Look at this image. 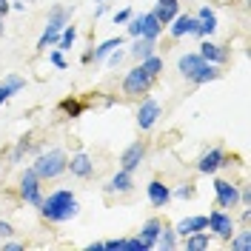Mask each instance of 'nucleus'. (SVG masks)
Instances as JSON below:
<instances>
[{"mask_svg":"<svg viewBox=\"0 0 251 251\" xmlns=\"http://www.w3.org/2000/svg\"><path fill=\"white\" fill-rule=\"evenodd\" d=\"M160 228H163V223L157 217H151V220H146V226L140 228V237L149 243V249H157V237H160Z\"/></svg>","mask_w":251,"mask_h":251,"instance_id":"20","label":"nucleus"},{"mask_svg":"<svg viewBox=\"0 0 251 251\" xmlns=\"http://www.w3.org/2000/svg\"><path fill=\"white\" fill-rule=\"evenodd\" d=\"M63 26H69V9H63V6H54L51 9V15L46 20V31H54V34H60Z\"/></svg>","mask_w":251,"mask_h":251,"instance_id":"18","label":"nucleus"},{"mask_svg":"<svg viewBox=\"0 0 251 251\" xmlns=\"http://www.w3.org/2000/svg\"><path fill=\"white\" fill-rule=\"evenodd\" d=\"M205 220H208V228H211L220 240H231V237H234V220H231V214H228L226 208H214Z\"/></svg>","mask_w":251,"mask_h":251,"instance_id":"4","label":"nucleus"},{"mask_svg":"<svg viewBox=\"0 0 251 251\" xmlns=\"http://www.w3.org/2000/svg\"><path fill=\"white\" fill-rule=\"evenodd\" d=\"M0 34H3V15H0Z\"/></svg>","mask_w":251,"mask_h":251,"instance_id":"44","label":"nucleus"},{"mask_svg":"<svg viewBox=\"0 0 251 251\" xmlns=\"http://www.w3.org/2000/svg\"><path fill=\"white\" fill-rule=\"evenodd\" d=\"M128 34H131V37H140L143 34V15L140 17H128Z\"/></svg>","mask_w":251,"mask_h":251,"instance_id":"33","label":"nucleus"},{"mask_svg":"<svg viewBox=\"0 0 251 251\" xmlns=\"http://www.w3.org/2000/svg\"><path fill=\"white\" fill-rule=\"evenodd\" d=\"M120 46H123V37H109V40H103V43L92 51V60H103V57H109L111 51L120 49Z\"/></svg>","mask_w":251,"mask_h":251,"instance_id":"23","label":"nucleus"},{"mask_svg":"<svg viewBox=\"0 0 251 251\" xmlns=\"http://www.w3.org/2000/svg\"><path fill=\"white\" fill-rule=\"evenodd\" d=\"M9 97H12V89H9L6 83H0V106H3V103H6Z\"/></svg>","mask_w":251,"mask_h":251,"instance_id":"36","label":"nucleus"},{"mask_svg":"<svg viewBox=\"0 0 251 251\" xmlns=\"http://www.w3.org/2000/svg\"><path fill=\"white\" fill-rule=\"evenodd\" d=\"M3 83H6V86L12 89V94H17V92H23V89H26V80L17 77V75H9V77L3 80Z\"/></svg>","mask_w":251,"mask_h":251,"instance_id":"32","label":"nucleus"},{"mask_svg":"<svg viewBox=\"0 0 251 251\" xmlns=\"http://www.w3.org/2000/svg\"><path fill=\"white\" fill-rule=\"evenodd\" d=\"M60 109L66 111L69 117H80V114H83V106H80L77 100H63V103H60Z\"/></svg>","mask_w":251,"mask_h":251,"instance_id":"31","label":"nucleus"},{"mask_svg":"<svg viewBox=\"0 0 251 251\" xmlns=\"http://www.w3.org/2000/svg\"><path fill=\"white\" fill-rule=\"evenodd\" d=\"M163 31V23L154 17V12H149V15H143V34L140 37H151V40H157V34Z\"/></svg>","mask_w":251,"mask_h":251,"instance_id":"24","label":"nucleus"},{"mask_svg":"<svg viewBox=\"0 0 251 251\" xmlns=\"http://www.w3.org/2000/svg\"><path fill=\"white\" fill-rule=\"evenodd\" d=\"M151 86H154V77H149L143 66H134V69L123 77V94L126 97H140V94H146Z\"/></svg>","mask_w":251,"mask_h":251,"instance_id":"3","label":"nucleus"},{"mask_svg":"<svg viewBox=\"0 0 251 251\" xmlns=\"http://www.w3.org/2000/svg\"><path fill=\"white\" fill-rule=\"evenodd\" d=\"M120 60H123V51H117V49H114V51H111V57H109V66H117Z\"/></svg>","mask_w":251,"mask_h":251,"instance_id":"38","label":"nucleus"},{"mask_svg":"<svg viewBox=\"0 0 251 251\" xmlns=\"http://www.w3.org/2000/svg\"><path fill=\"white\" fill-rule=\"evenodd\" d=\"M49 60L54 63V66H57V69H66V60H63V51H60V49H54V51H51V54H49Z\"/></svg>","mask_w":251,"mask_h":251,"instance_id":"35","label":"nucleus"},{"mask_svg":"<svg viewBox=\"0 0 251 251\" xmlns=\"http://www.w3.org/2000/svg\"><path fill=\"white\" fill-rule=\"evenodd\" d=\"M228 243H231V249H234V251H251V228L240 231V234L231 237Z\"/></svg>","mask_w":251,"mask_h":251,"instance_id":"29","label":"nucleus"},{"mask_svg":"<svg viewBox=\"0 0 251 251\" xmlns=\"http://www.w3.org/2000/svg\"><path fill=\"white\" fill-rule=\"evenodd\" d=\"M128 17H131V9H120V12L114 15V23H126Z\"/></svg>","mask_w":251,"mask_h":251,"instance_id":"37","label":"nucleus"},{"mask_svg":"<svg viewBox=\"0 0 251 251\" xmlns=\"http://www.w3.org/2000/svg\"><path fill=\"white\" fill-rule=\"evenodd\" d=\"M157 120H160V103H157L154 97H146L140 103V111H137V126H140V131H149Z\"/></svg>","mask_w":251,"mask_h":251,"instance_id":"6","label":"nucleus"},{"mask_svg":"<svg viewBox=\"0 0 251 251\" xmlns=\"http://www.w3.org/2000/svg\"><path fill=\"white\" fill-rule=\"evenodd\" d=\"M203 63L205 60L200 57V54H194V51H191V54H183V57L177 60V69H180V75H183V77L194 80V77H197V72L203 69Z\"/></svg>","mask_w":251,"mask_h":251,"instance_id":"13","label":"nucleus"},{"mask_svg":"<svg viewBox=\"0 0 251 251\" xmlns=\"http://www.w3.org/2000/svg\"><path fill=\"white\" fill-rule=\"evenodd\" d=\"M77 40V29L75 26H63V31H60V37H57V49L60 51H66V49H72V43Z\"/></svg>","mask_w":251,"mask_h":251,"instance_id":"27","label":"nucleus"},{"mask_svg":"<svg viewBox=\"0 0 251 251\" xmlns=\"http://www.w3.org/2000/svg\"><path fill=\"white\" fill-rule=\"evenodd\" d=\"M66 163H69V157L63 149H51V151H43V154L34 160V174L40 177V180H54V177H60L66 172Z\"/></svg>","mask_w":251,"mask_h":251,"instance_id":"2","label":"nucleus"},{"mask_svg":"<svg viewBox=\"0 0 251 251\" xmlns=\"http://www.w3.org/2000/svg\"><path fill=\"white\" fill-rule=\"evenodd\" d=\"M140 66L146 69V75H149V77H154V80H157V75L163 72V60H160L157 54H149L146 60H140Z\"/></svg>","mask_w":251,"mask_h":251,"instance_id":"28","label":"nucleus"},{"mask_svg":"<svg viewBox=\"0 0 251 251\" xmlns=\"http://www.w3.org/2000/svg\"><path fill=\"white\" fill-rule=\"evenodd\" d=\"M203 228H208V220H205L203 214H197V217H186V220H180V223L174 226L177 237H188V234H194V231H203Z\"/></svg>","mask_w":251,"mask_h":251,"instance_id":"16","label":"nucleus"},{"mask_svg":"<svg viewBox=\"0 0 251 251\" xmlns=\"http://www.w3.org/2000/svg\"><path fill=\"white\" fill-rule=\"evenodd\" d=\"M240 200H243V205L251 203V191H249V188H243V191H240Z\"/></svg>","mask_w":251,"mask_h":251,"instance_id":"41","label":"nucleus"},{"mask_svg":"<svg viewBox=\"0 0 251 251\" xmlns=\"http://www.w3.org/2000/svg\"><path fill=\"white\" fill-rule=\"evenodd\" d=\"M31 149V140L29 137H20L17 140V146H15V151H12V163H20L23 157H26V151Z\"/></svg>","mask_w":251,"mask_h":251,"instance_id":"30","label":"nucleus"},{"mask_svg":"<svg viewBox=\"0 0 251 251\" xmlns=\"http://www.w3.org/2000/svg\"><path fill=\"white\" fill-rule=\"evenodd\" d=\"M131 188H134V180H131V172H123V169H120V172L114 174V177H111L109 180V186H106V191H131Z\"/></svg>","mask_w":251,"mask_h":251,"instance_id":"19","label":"nucleus"},{"mask_svg":"<svg viewBox=\"0 0 251 251\" xmlns=\"http://www.w3.org/2000/svg\"><path fill=\"white\" fill-rule=\"evenodd\" d=\"M66 169L75 174V177H83V180H86V177H92L94 163H92V157H89V154H83V151H80V154H75L69 163H66Z\"/></svg>","mask_w":251,"mask_h":251,"instance_id":"11","label":"nucleus"},{"mask_svg":"<svg viewBox=\"0 0 251 251\" xmlns=\"http://www.w3.org/2000/svg\"><path fill=\"white\" fill-rule=\"evenodd\" d=\"M154 49H157V40H151V37H137L134 46H131V54L137 60H146L149 54H154Z\"/></svg>","mask_w":251,"mask_h":251,"instance_id":"22","label":"nucleus"},{"mask_svg":"<svg viewBox=\"0 0 251 251\" xmlns=\"http://www.w3.org/2000/svg\"><path fill=\"white\" fill-rule=\"evenodd\" d=\"M89 251H103V243H89Z\"/></svg>","mask_w":251,"mask_h":251,"instance_id":"43","label":"nucleus"},{"mask_svg":"<svg viewBox=\"0 0 251 251\" xmlns=\"http://www.w3.org/2000/svg\"><path fill=\"white\" fill-rule=\"evenodd\" d=\"M29 3H31V0H29Z\"/></svg>","mask_w":251,"mask_h":251,"instance_id":"46","label":"nucleus"},{"mask_svg":"<svg viewBox=\"0 0 251 251\" xmlns=\"http://www.w3.org/2000/svg\"><path fill=\"white\" fill-rule=\"evenodd\" d=\"M9 9H12V3H9V0H0V15H6Z\"/></svg>","mask_w":251,"mask_h":251,"instance_id":"42","label":"nucleus"},{"mask_svg":"<svg viewBox=\"0 0 251 251\" xmlns=\"http://www.w3.org/2000/svg\"><path fill=\"white\" fill-rule=\"evenodd\" d=\"M3 251H23V243H6Z\"/></svg>","mask_w":251,"mask_h":251,"instance_id":"40","label":"nucleus"},{"mask_svg":"<svg viewBox=\"0 0 251 251\" xmlns=\"http://www.w3.org/2000/svg\"><path fill=\"white\" fill-rule=\"evenodd\" d=\"M157 246H160L163 251L177 249V231L169 228V226H163V228H160V237H157Z\"/></svg>","mask_w":251,"mask_h":251,"instance_id":"25","label":"nucleus"},{"mask_svg":"<svg viewBox=\"0 0 251 251\" xmlns=\"http://www.w3.org/2000/svg\"><path fill=\"white\" fill-rule=\"evenodd\" d=\"M143 157H146V146H143V143H131V146L126 149L123 154H120L123 172H134V169H137V166L143 163Z\"/></svg>","mask_w":251,"mask_h":251,"instance_id":"9","label":"nucleus"},{"mask_svg":"<svg viewBox=\"0 0 251 251\" xmlns=\"http://www.w3.org/2000/svg\"><path fill=\"white\" fill-rule=\"evenodd\" d=\"M223 166H228V157H226L223 149H208V151L200 157V163H197V169L203 174H214V172H220Z\"/></svg>","mask_w":251,"mask_h":251,"instance_id":"7","label":"nucleus"},{"mask_svg":"<svg viewBox=\"0 0 251 251\" xmlns=\"http://www.w3.org/2000/svg\"><path fill=\"white\" fill-rule=\"evenodd\" d=\"M9 234H12V226L6 220H0V237H9Z\"/></svg>","mask_w":251,"mask_h":251,"instance_id":"39","label":"nucleus"},{"mask_svg":"<svg viewBox=\"0 0 251 251\" xmlns=\"http://www.w3.org/2000/svg\"><path fill=\"white\" fill-rule=\"evenodd\" d=\"M80 205H77V197L69 191V188H57V191H51L49 197H43V203H40V214L51 223H66V220L77 217Z\"/></svg>","mask_w":251,"mask_h":251,"instance_id":"1","label":"nucleus"},{"mask_svg":"<svg viewBox=\"0 0 251 251\" xmlns=\"http://www.w3.org/2000/svg\"><path fill=\"white\" fill-rule=\"evenodd\" d=\"M20 197H23L29 205H34V208H40V203H43V194H40V177L34 174V169H29V172L23 174V180H20Z\"/></svg>","mask_w":251,"mask_h":251,"instance_id":"5","label":"nucleus"},{"mask_svg":"<svg viewBox=\"0 0 251 251\" xmlns=\"http://www.w3.org/2000/svg\"><path fill=\"white\" fill-rule=\"evenodd\" d=\"M169 31H172V37H186V34H194V31H197V17H191V15H177V17L172 20Z\"/></svg>","mask_w":251,"mask_h":251,"instance_id":"14","label":"nucleus"},{"mask_svg":"<svg viewBox=\"0 0 251 251\" xmlns=\"http://www.w3.org/2000/svg\"><path fill=\"white\" fill-rule=\"evenodd\" d=\"M94 3H103V0H94Z\"/></svg>","mask_w":251,"mask_h":251,"instance_id":"45","label":"nucleus"},{"mask_svg":"<svg viewBox=\"0 0 251 251\" xmlns=\"http://www.w3.org/2000/svg\"><path fill=\"white\" fill-rule=\"evenodd\" d=\"M214 191H217V205L220 208H234L240 203V191L231 186L228 180H214Z\"/></svg>","mask_w":251,"mask_h":251,"instance_id":"8","label":"nucleus"},{"mask_svg":"<svg viewBox=\"0 0 251 251\" xmlns=\"http://www.w3.org/2000/svg\"><path fill=\"white\" fill-rule=\"evenodd\" d=\"M197 54H200V57H203L205 63H214V66H217V63H226V60H228L226 49L217 46V43H211L208 37L203 40V46H200V51H197Z\"/></svg>","mask_w":251,"mask_h":251,"instance_id":"17","label":"nucleus"},{"mask_svg":"<svg viewBox=\"0 0 251 251\" xmlns=\"http://www.w3.org/2000/svg\"><path fill=\"white\" fill-rule=\"evenodd\" d=\"M174 197H180V200H191V197H194V186H191V183L180 186L177 191H174Z\"/></svg>","mask_w":251,"mask_h":251,"instance_id":"34","label":"nucleus"},{"mask_svg":"<svg viewBox=\"0 0 251 251\" xmlns=\"http://www.w3.org/2000/svg\"><path fill=\"white\" fill-rule=\"evenodd\" d=\"M214 31H217V15H214L208 6H203L200 15H197V31H194V34H197V37H211Z\"/></svg>","mask_w":251,"mask_h":251,"instance_id":"10","label":"nucleus"},{"mask_svg":"<svg viewBox=\"0 0 251 251\" xmlns=\"http://www.w3.org/2000/svg\"><path fill=\"white\" fill-rule=\"evenodd\" d=\"M186 240V251H205L208 246H211V237H208V231H194V234L183 237Z\"/></svg>","mask_w":251,"mask_h":251,"instance_id":"21","label":"nucleus"},{"mask_svg":"<svg viewBox=\"0 0 251 251\" xmlns=\"http://www.w3.org/2000/svg\"><path fill=\"white\" fill-rule=\"evenodd\" d=\"M177 15H180V0H157L154 17L163 23V26H169Z\"/></svg>","mask_w":251,"mask_h":251,"instance_id":"15","label":"nucleus"},{"mask_svg":"<svg viewBox=\"0 0 251 251\" xmlns=\"http://www.w3.org/2000/svg\"><path fill=\"white\" fill-rule=\"evenodd\" d=\"M146 191H149V200H151L154 208H163V205H169V200H172V188L163 186L160 180H151V183L146 186Z\"/></svg>","mask_w":251,"mask_h":251,"instance_id":"12","label":"nucleus"},{"mask_svg":"<svg viewBox=\"0 0 251 251\" xmlns=\"http://www.w3.org/2000/svg\"><path fill=\"white\" fill-rule=\"evenodd\" d=\"M220 77V72H217V66L214 63H203V69L197 72V77L191 80L194 86H203V83H211V80H217Z\"/></svg>","mask_w":251,"mask_h":251,"instance_id":"26","label":"nucleus"}]
</instances>
